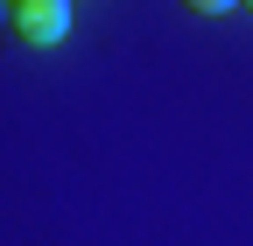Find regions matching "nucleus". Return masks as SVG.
<instances>
[{
  "label": "nucleus",
  "instance_id": "1",
  "mask_svg": "<svg viewBox=\"0 0 253 246\" xmlns=\"http://www.w3.org/2000/svg\"><path fill=\"white\" fill-rule=\"evenodd\" d=\"M14 36L21 42H63L71 36V0H14Z\"/></svg>",
  "mask_w": 253,
  "mask_h": 246
},
{
  "label": "nucleus",
  "instance_id": "2",
  "mask_svg": "<svg viewBox=\"0 0 253 246\" xmlns=\"http://www.w3.org/2000/svg\"><path fill=\"white\" fill-rule=\"evenodd\" d=\"M183 7H190V14H232L239 0H183Z\"/></svg>",
  "mask_w": 253,
  "mask_h": 246
},
{
  "label": "nucleus",
  "instance_id": "3",
  "mask_svg": "<svg viewBox=\"0 0 253 246\" xmlns=\"http://www.w3.org/2000/svg\"><path fill=\"white\" fill-rule=\"evenodd\" d=\"M239 7H246V14H253V0H239Z\"/></svg>",
  "mask_w": 253,
  "mask_h": 246
}]
</instances>
